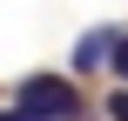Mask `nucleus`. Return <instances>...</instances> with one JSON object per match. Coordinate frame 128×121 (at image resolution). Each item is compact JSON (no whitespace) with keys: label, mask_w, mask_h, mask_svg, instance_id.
Masks as SVG:
<instances>
[{"label":"nucleus","mask_w":128,"mask_h":121,"mask_svg":"<svg viewBox=\"0 0 128 121\" xmlns=\"http://www.w3.org/2000/svg\"><path fill=\"white\" fill-rule=\"evenodd\" d=\"M20 108L40 121H81V88L68 74H27L20 81Z\"/></svg>","instance_id":"1"},{"label":"nucleus","mask_w":128,"mask_h":121,"mask_svg":"<svg viewBox=\"0 0 128 121\" xmlns=\"http://www.w3.org/2000/svg\"><path fill=\"white\" fill-rule=\"evenodd\" d=\"M115 40H122V34H108V27H94V34H81V40H74V67L88 74V67H101V61H115Z\"/></svg>","instance_id":"2"},{"label":"nucleus","mask_w":128,"mask_h":121,"mask_svg":"<svg viewBox=\"0 0 128 121\" xmlns=\"http://www.w3.org/2000/svg\"><path fill=\"white\" fill-rule=\"evenodd\" d=\"M108 121H128V88H115V94H108Z\"/></svg>","instance_id":"3"},{"label":"nucleus","mask_w":128,"mask_h":121,"mask_svg":"<svg viewBox=\"0 0 128 121\" xmlns=\"http://www.w3.org/2000/svg\"><path fill=\"white\" fill-rule=\"evenodd\" d=\"M108 67H115V74H122V81H128V34H122V40H115V61H108Z\"/></svg>","instance_id":"4"},{"label":"nucleus","mask_w":128,"mask_h":121,"mask_svg":"<svg viewBox=\"0 0 128 121\" xmlns=\"http://www.w3.org/2000/svg\"><path fill=\"white\" fill-rule=\"evenodd\" d=\"M0 121H40V115H27V108H0Z\"/></svg>","instance_id":"5"}]
</instances>
